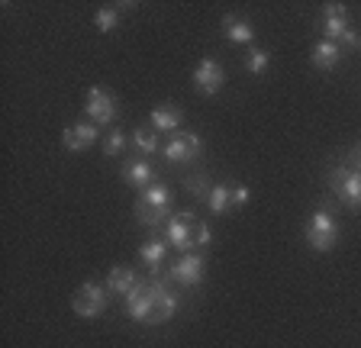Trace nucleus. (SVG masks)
Here are the masks:
<instances>
[{"instance_id": "obj_21", "label": "nucleus", "mask_w": 361, "mask_h": 348, "mask_svg": "<svg viewBox=\"0 0 361 348\" xmlns=\"http://www.w3.org/2000/svg\"><path fill=\"white\" fill-rule=\"evenodd\" d=\"M133 149L142 151V155H155L158 151V132L152 126H142L133 132Z\"/></svg>"}, {"instance_id": "obj_25", "label": "nucleus", "mask_w": 361, "mask_h": 348, "mask_svg": "<svg viewBox=\"0 0 361 348\" xmlns=\"http://www.w3.org/2000/svg\"><path fill=\"white\" fill-rule=\"evenodd\" d=\"M126 149V132H123V129H113L110 136L104 139V155H120V151Z\"/></svg>"}, {"instance_id": "obj_17", "label": "nucleus", "mask_w": 361, "mask_h": 348, "mask_svg": "<svg viewBox=\"0 0 361 348\" xmlns=\"http://www.w3.org/2000/svg\"><path fill=\"white\" fill-rule=\"evenodd\" d=\"M180 110L178 106H171V104H165V106H155V110H152V129H155V132H178V126H180Z\"/></svg>"}, {"instance_id": "obj_19", "label": "nucleus", "mask_w": 361, "mask_h": 348, "mask_svg": "<svg viewBox=\"0 0 361 348\" xmlns=\"http://www.w3.org/2000/svg\"><path fill=\"white\" fill-rule=\"evenodd\" d=\"M135 284H139V278H135V271H133V268H126V265L113 268L110 278H106V287H110V294H120V297L133 294Z\"/></svg>"}, {"instance_id": "obj_24", "label": "nucleus", "mask_w": 361, "mask_h": 348, "mask_svg": "<svg viewBox=\"0 0 361 348\" xmlns=\"http://www.w3.org/2000/svg\"><path fill=\"white\" fill-rule=\"evenodd\" d=\"M210 239H213L210 226H207V223H200V220H197V223H194V232H190V251H197V249H207V245H210Z\"/></svg>"}, {"instance_id": "obj_18", "label": "nucleus", "mask_w": 361, "mask_h": 348, "mask_svg": "<svg viewBox=\"0 0 361 348\" xmlns=\"http://www.w3.org/2000/svg\"><path fill=\"white\" fill-rule=\"evenodd\" d=\"M203 200H207V210H210L213 216H223V213L233 210V187H229V184H213Z\"/></svg>"}, {"instance_id": "obj_14", "label": "nucleus", "mask_w": 361, "mask_h": 348, "mask_svg": "<svg viewBox=\"0 0 361 348\" xmlns=\"http://www.w3.org/2000/svg\"><path fill=\"white\" fill-rule=\"evenodd\" d=\"M152 284H155V323H165L178 313V294L165 280H152Z\"/></svg>"}, {"instance_id": "obj_4", "label": "nucleus", "mask_w": 361, "mask_h": 348, "mask_svg": "<svg viewBox=\"0 0 361 348\" xmlns=\"http://www.w3.org/2000/svg\"><path fill=\"white\" fill-rule=\"evenodd\" d=\"M203 142L197 132H174L165 145H161V155H165L171 165H190V161L200 159Z\"/></svg>"}, {"instance_id": "obj_2", "label": "nucleus", "mask_w": 361, "mask_h": 348, "mask_svg": "<svg viewBox=\"0 0 361 348\" xmlns=\"http://www.w3.org/2000/svg\"><path fill=\"white\" fill-rule=\"evenodd\" d=\"M106 294H110V287L97 284V280H87V284H81V287L75 290V297H71V310L81 319H97L100 313L106 310V303H110Z\"/></svg>"}, {"instance_id": "obj_6", "label": "nucleus", "mask_w": 361, "mask_h": 348, "mask_svg": "<svg viewBox=\"0 0 361 348\" xmlns=\"http://www.w3.org/2000/svg\"><path fill=\"white\" fill-rule=\"evenodd\" d=\"M84 113L90 116V123L106 126V123L116 120V97L106 87H90L87 100H84Z\"/></svg>"}, {"instance_id": "obj_8", "label": "nucleus", "mask_w": 361, "mask_h": 348, "mask_svg": "<svg viewBox=\"0 0 361 348\" xmlns=\"http://www.w3.org/2000/svg\"><path fill=\"white\" fill-rule=\"evenodd\" d=\"M194 213H174L171 220L165 223V242L171 249H178L180 255L190 251V232H194Z\"/></svg>"}, {"instance_id": "obj_3", "label": "nucleus", "mask_w": 361, "mask_h": 348, "mask_svg": "<svg viewBox=\"0 0 361 348\" xmlns=\"http://www.w3.org/2000/svg\"><path fill=\"white\" fill-rule=\"evenodd\" d=\"M307 242L313 251H329L338 242V223L329 210H313L307 220Z\"/></svg>"}, {"instance_id": "obj_27", "label": "nucleus", "mask_w": 361, "mask_h": 348, "mask_svg": "<svg viewBox=\"0 0 361 348\" xmlns=\"http://www.w3.org/2000/svg\"><path fill=\"white\" fill-rule=\"evenodd\" d=\"M248 204V187L245 184H235L233 187V206H245Z\"/></svg>"}, {"instance_id": "obj_11", "label": "nucleus", "mask_w": 361, "mask_h": 348, "mask_svg": "<svg viewBox=\"0 0 361 348\" xmlns=\"http://www.w3.org/2000/svg\"><path fill=\"white\" fill-rule=\"evenodd\" d=\"M100 139V126L97 123H78V126H68L61 132V142H65L68 151H84Z\"/></svg>"}, {"instance_id": "obj_20", "label": "nucleus", "mask_w": 361, "mask_h": 348, "mask_svg": "<svg viewBox=\"0 0 361 348\" xmlns=\"http://www.w3.org/2000/svg\"><path fill=\"white\" fill-rule=\"evenodd\" d=\"M165 255H168L165 239H149V242L139 245V258H142V265L149 268V271H158V268L165 265Z\"/></svg>"}, {"instance_id": "obj_26", "label": "nucleus", "mask_w": 361, "mask_h": 348, "mask_svg": "<svg viewBox=\"0 0 361 348\" xmlns=\"http://www.w3.org/2000/svg\"><path fill=\"white\" fill-rule=\"evenodd\" d=\"M338 46H342V52H345V49H361V32L348 30V32H345V36L338 39Z\"/></svg>"}, {"instance_id": "obj_13", "label": "nucleus", "mask_w": 361, "mask_h": 348, "mask_svg": "<svg viewBox=\"0 0 361 348\" xmlns=\"http://www.w3.org/2000/svg\"><path fill=\"white\" fill-rule=\"evenodd\" d=\"M152 178H155V168L149 159H133L123 165V181L133 184V187H152Z\"/></svg>"}, {"instance_id": "obj_23", "label": "nucleus", "mask_w": 361, "mask_h": 348, "mask_svg": "<svg viewBox=\"0 0 361 348\" xmlns=\"http://www.w3.org/2000/svg\"><path fill=\"white\" fill-rule=\"evenodd\" d=\"M268 65H271V55L264 52V49H252V52H248V58H245L248 75H264Z\"/></svg>"}, {"instance_id": "obj_1", "label": "nucleus", "mask_w": 361, "mask_h": 348, "mask_svg": "<svg viewBox=\"0 0 361 348\" xmlns=\"http://www.w3.org/2000/svg\"><path fill=\"white\" fill-rule=\"evenodd\" d=\"M171 187L168 184H152V187H145L142 194H139V200H135V220L142 223V226H158L161 220H171L168 213H171Z\"/></svg>"}, {"instance_id": "obj_10", "label": "nucleus", "mask_w": 361, "mask_h": 348, "mask_svg": "<svg viewBox=\"0 0 361 348\" xmlns=\"http://www.w3.org/2000/svg\"><path fill=\"white\" fill-rule=\"evenodd\" d=\"M203 255L200 251H184V255L174 261L171 268V278L178 280V284H184V287H194V284H200L203 280Z\"/></svg>"}, {"instance_id": "obj_7", "label": "nucleus", "mask_w": 361, "mask_h": 348, "mask_svg": "<svg viewBox=\"0 0 361 348\" xmlns=\"http://www.w3.org/2000/svg\"><path fill=\"white\" fill-rule=\"evenodd\" d=\"M332 190L345 206H361V171L355 168H336L332 171Z\"/></svg>"}, {"instance_id": "obj_16", "label": "nucleus", "mask_w": 361, "mask_h": 348, "mask_svg": "<svg viewBox=\"0 0 361 348\" xmlns=\"http://www.w3.org/2000/svg\"><path fill=\"white\" fill-rule=\"evenodd\" d=\"M310 58H313V65L319 71H329L342 61V46L332 42V39H319V42L313 46V55H310Z\"/></svg>"}, {"instance_id": "obj_15", "label": "nucleus", "mask_w": 361, "mask_h": 348, "mask_svg": "<svg viewBox=\"0 0 361 348\" xmlns=\"http://www.w3.org/2000/svg\"><path fill=\"white\" fill-rule=\"evenodd\" d=\"M223 30H226V39H229V42H235V46H252V39H255L252 23H248V20H242V16H235V13H226L223 16Z\"/></svg>"}, {"instance_id": "obj_28", "label": "nucleus", "mask_w": 361, "mask_h": 348, "mask_svg": "<svg viewBox=\"0 0 361 348\" xmlns=\"http://www.w3.org/2000/svg\"><path fill=\"white\" fill-rule=\"evenodd\" d=\"M358 168H361V145H358Z\"/></svg>"}, {"instance_id": "obj_22", "label": "nucleus", "mask_w": 361, "mask_h": 348, "mask_svg": "<svg viewBox=\"0 0 361 348\" xmlns=\"http://www.w3.org/2000/svg\"><path fill=\"white\" fill-rule=\"evenodd\" d=\"M94 26H97L100 32H113L116 26H120V10L116 7H104L94 13Z\"/></svg>"}, {"instance_id": "obj_12", "label": "nucleus", "mask_w": 361, "mask_h": 348, "mask_svg": "<svg viewBox=\"0 0 361 348\" xmlns=\"http://www.w3.org/2000/svg\"><path fill=\"white\" fill-rule=\"evenodd\" d=\"M352 30L348 26V10L342 7V4H326L323 7V32H326V39H342L345 32Z\"/></svg>"}, {"instance_id": "obj_9", "label": "nucleus", "mask_w": 361, "mask_h": 348, "mask_svg": "<svg viewBox=\"0 0 361 348\" xmlns=\"http://www.w3.org/2000/svg\"><path fill=\"white\" fill-rule=\"evenodd\" d=\"M194 84H197V91L207 94V97L219 94V87L226 84V71H223V65H219L216 58H203L200 65L194 68Z\"/></svg>"}, {"instance_id": "obj_5", "label": "nucleus", "mask_w": 361, "mask_h": 348, "mask_svg": "<svg viewBox=\"0 0 361 348\" xmlns=\"http://www.w3.org/2000/svg\"><path fill=\"white\" fill-rule=\"evenodd\" d=\"M126 313L135 323H155V284L139 280L135 290L126 297Z\"/></svg>"}]
</instances>
